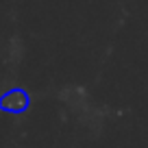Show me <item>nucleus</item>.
<instances>
[{"instance_id": "f257e3e1", "label": "nucleus", "mask_w": 148, "mask_h": 148, "mask_svg": "<svg viewBox=\"0 0 148 148\" xmlns=\"http://www.w3.org/2000/svg\"><path fill=\"white\" fill-rule=\"evenodd\" d=\"M31 105V96L24 89H9L7 94L0 96V109L7 113H22Z\"/></svg>"}]
</instances>
